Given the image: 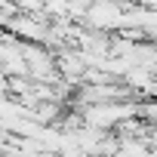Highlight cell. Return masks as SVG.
I'll return each mask as SVG.
<instances>
[]
</instances>
